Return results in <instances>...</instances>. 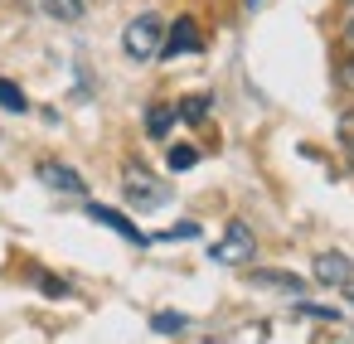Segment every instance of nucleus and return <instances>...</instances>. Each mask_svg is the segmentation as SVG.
I'll return each instance as SVG.
<instances>
[{
	"label": "nucleus",
	"mask_w": 354,
	"mask_h": 344,
	"mask_svg": "<svg viewBox=\"0 0 354 344\" xmlns=\"http://www.w3.org/2000/svg\"><path fill=\"white\" fill-rule=\"evenodd\" d=\"M160 44H165V20L160 15H136L127 30H122V54L131 59V64H151V59H160Z\"/></svg>",
	"instance_id": "obj_1"
},
{
	"label": "nucleus",
	"mask_w": 354,
	"mask_h": 344,
	"mask_svg": "<svg viewBox=\"0 0 354 344\" xmlns=\"http://www.w3.org/2000/svg\"><path fill=\"white\" fill-rule=\"evenodd\" d=\"M122 194H127L131 209H160V204L170 199V184L156 180L141 160H127V165H122Z\"/></svg>",
	"instance_id": "obj_2"
},
{
	"label": "nucleus",
	"mask_w": 354,
	"mask_h": 344,
	"mask_svg": "<svg viewBox=\"0 0 354 344\" xmlns=\"http://www.w3.org/2000/svg\"><path fill=\"white\" fill-rule=\"evenodd\" d=\"M209 257L223 262V267H243V262H252V257H257V238H252V228H248L243 218H233V223L223 228V238L214 242Z\"/></svg>",
	"instance_id": "obj_3"
},
{
	"label": "nucleus",
	"mask_w": 354,
	"mask_h": 344,
	"mask_svg": "<svg viewBox=\"0 0 354 344\" xmlns=\"http://www.w3.org/2000/svg\"><path fill=\"white\" fill-rule=\"evenodd\" d=\"M204 49V30L199 20L180 15L175 25H165V44H160V59H180V54H199Z\"/></svg>",
	"instance_id": "obj_4"
},
{
	"label": "nucleus",
	"mask_w": 354,
	"mask_h": 344,
	"mask_svg": "<svg viewBox=\"0 0 354 344\" xmlns=\"http://www.w3.org/2000/svg\"><path fill=\"white\" fill-rule=\"evenodd\" d=\"M49 189H59V194H73V199H83L88 194V180L73 170V165H59V160H39V170H35Z\"/></svg>",
	"instance_id": "obj_5"
},
{
	"label": "nucleus",
	"mask_w": 354,
	"mask_h": 344,
	"mask_svg": "<svg viewBox=\"0 0 354 344\" xmlns=\"http://www.w3.org/2000/svg\"><path fill=\"white\" fill-rule=\"evenodd\" d=\"M310 276H315L320 286H344V281L354 276V262H349L344 252H315V262H310Z\"/></svg>",
	"instance_id": "obj_6"
},
{
	"label": "nucleus",
	"mask_w": 354,
	"mask_h": 344,
	"mask_svg": "<svg viewBox=\"0 0 354 344\" xmlns=\"http://www.w3.org/2000/svg\"><path fill=\"white\" fill-rule=\"evenodd\" d=\"M88 218H97L102 228H112V233H122V238H127V242H136V247L146 242V233H141V228H136L131 218H122L117 209H107V204H88Z\"/></svg>",
	"instance_id": "obj_7"
},
{
	"label": "nucleus",
	"mask_w": 354,
	"mask_h": 344,
	"mask_svg": "<svg viewBox=\"0 0 354 344\" xmlns=\"http://www.w3.org/2000/svg\"><path fill=\"white\" fill-rule=\"evenodd\" d=\"M252 286L286 291V296H306V276H296V271H252Z\"/></svg>",
	"instance_id": "obj_8"
},
{
	"label": "nucleus",
	"mask_w": 354,
	"mask_h": 344,
	"mask_svg": "<svg viewBox=\"0 0 354 344\" xmlns=\"http://www.w3.org/2000/svg\"><path fill=\"white\" fill-rule=\"evenodd\" d=\"M170 126H175V102H156V107L146 112V131H151L156 141H165Z\"/></svg>",
	"instance_id": "obj_9"
},
{
	"label": "nucleus",
	"mask_w": 354,
	"mask_h": 344,
	"mask_svg": "<svg viewBox=\"0 0 354 344\" xmlns=\"http://www.w3.org/2000/svg\"><path fill=\"white\" fill-rule=\"evenodd\" d=\"M39 6H44V15H54L59 25H73V20H83V0H39Z\"/></svg>",
	"instance_id": "obj_10"
},
{
	"label": "nucleus",
	"mask_w": 354,
	"mask_h": 344,
	"mask_svg": "<svg viewBox=\"0 0 354 344\" xmlns=\"http://www.w3.org/2000/svg\"><path fill=\"white\" fill-rule=\"evenodd\" d=\"M0 112H30V97H25V88L20 83H10V78H0Z\"/></svg>",
	"instance_id": "obj_11"
},
{
	"label": "nucleus",
	"mask_w": 354,
	"mask_h": 344,
	"mask_svg": "<svg viewBox=\"0 0 354 344\" xmlns=\"http://www.w3.org/2000/svg\"><path fill=\"white\" fill-rule=\"evenodd\" d=\"M175 117H185V122H204V117H209V97H185V102L175 107Z\"/></svg>",
	"instance_id": "obj_12"
},
{
	"label": "nucleus",
	"mask_w": 354,
	"mask_h": 344,
	"mask_svg": "<svg viewBox=\"0 0 354 344\" xmlns=\"http://www.w3.org/2000/svg\"><path fill=\"white\" fill-rule=\"evenodd\" d=\"M165 160H170V170H189V165H199V151L194 146H170Z\"/></svg>",
	"instance_id": "obj_13"
},
{
	"label": "nucleus",
	"mask_w": 354,
	"mask_h": 344,
	"mask_svg": "<svg viewBox=\"0 0 354 344\" xmlns=\"http://www.w3.org/2000/svg\"><path fill=\"white\" fill-rule=\"evenodd\" d=\"M339 39H344V49H354V0H344V20H339Z\"/></svg>",
	"instance_id": "obj_14"
},
{
	"label": "nucleus",
	"mask_w": 354,
	"mask_h": 344,
	"mask_svg": "<svg viewBox=\"0 0 354 344\" xmlns=\"http://www.w3.org/2000/svg\"><path fill=\"white\" fill-rule=\"evenodd\" d=\"M151 325H156V329H160V334H170V329H185V325H189V320H185V315H156V320H151Z\"/></svg>",
	"instance_id": "obj_15"
},
{
	"label": "nucleus",
	"mask_w": 354,
	"mask_h": 344,
	"mask_svg": "<svg viewBox=\"0 0 354 344\" xmlns=\"http://www.w3.org/2000/svg\"><path fill=\"white\" fill-rule=\"evenodd\" d=\"M339 88H349V93H354V49H349V59L339 64Z\"/></svg>",
	"instance_id": "obj_16"
},
{
	"label": "nucleus",
	"mask_w": 354,
	"mask_h": 344,
	"mask_svg": "<svg viewBox=\"0 0 354 344\" xmlns=\"http://www.w3.org/2000/svg\"><path fill=\"white\" fill-rule=\"evenodd\" d=\"M296 310H301V315H315V320H335V310H330V305H306V300H301Z\"/></svg>",
	"instance_id": "obj_17"
},
{
	"label": "nucleus",
	"mask_w": 354,
	"mask_h": 344,
	"mask_svg": "<svg viewBox=\"0 0 354 344\" xmlns=\"http://www.w3.org/2000/svg\"><path fill=\"white\" fill-rule=\"evenodd\" d=\"M339 136H344V155H349V165H354V117L344 122V131H339Z\"/></svg>",
	"instance_id": "obj_18"
},
{
	"label": "nucleus",
	"mask_w": 354,
	"mask_h": 344,
	"mask_svg": "<svg viewBox=\"0 0 354 344\" xmlns=\"http://www.w3.org/2000/svg\"><path fill=\"white\" fill-rule=\"evenodd\" d=\"M194 233H199L194 223H180V228H170V233H160V238H194Z\"/></svg>",
	"instance_id": "obj_19"
},
{
	"label": "nucleus",
	"mask_w": 354,
	"mask_h": 344,
	"mask_svg": "<svg viewBox=\"0 0 354 344\" xmlns=\"http://www.w3.org/2000/svg\"><path fill=\"white\" fill-rule=\"evenodd\" d=\"M335 291H339V296H344V300H349V305H354V276H349V281H344V286H335Z\"/></svg>",
	"instance_id": "obj_20"
},
{
	"label": "nucleus",
	"mask_w": 354,
	"mask_h": 344,
	"mask_svg": "<svg viewBox=\"0 0 354 344\" xmlns=\"http://www.w3.org/2000/svg\"><path fill=\"white\" fill-rule=\"evenodd\" d=\"M248 6H257V0H248Z\"/></svg>",
	"instance_id": "obj_21"
}]
</instances>
